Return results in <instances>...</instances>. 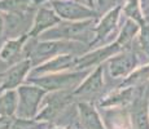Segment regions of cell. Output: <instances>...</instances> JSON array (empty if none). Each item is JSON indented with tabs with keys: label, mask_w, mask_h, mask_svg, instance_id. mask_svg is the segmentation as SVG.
I'll use <instances>...</instances> for the list:
<instances>
[{
	"label": "cell",
	"mask_w": 149,
	"mask_h": 129,
	"mask_svg": "<svg viewBox=\"0 0 149 129\" xmlns=\"http://www.w3.org/2000/svg\"><path fill=\"white\" fill-rule=\"evenodd\" d=\"M34 43L30 47H25L26 57L31 59L34 67L49 61L62 54H77L84 44L77 41H65V40H40L33 39ZM78 56V54H77Z\"/></svg>",
	"instance_id": "obj_1"
},
{
	"label": "cell",
	"mask_w": 149,
	"mask_h": 129,
	"mask_svg": "<svg viewBox=\"0 0 149 129\" xmlns=\"http://www.w3.org/2000/svg\"><path fill=\"white\" fill-rule=\"evenodd\" d=\"M96 18L84 21H61L58 25L45 31L40 40H65L82 44H91L93 40V27Z\"/></svg>",
	"instance_id": "obj_2"
},
{
	"label": "cell",
	"mask_w": 149,
	"mask_h": 129,
	"mask_svg": "<svg viewBox=\"0 0 149 129\" xmlns=\"http://www.w3.org/2000/svg\"><path fill=\"white\" fill-rule=\"evenodd\" d=\"M92 70H73L64 72L47 74V75L35 76L26 79V83H31L43 88L48 93L51 92H71L86 79Z\"/></svg>",
	"instance_id": "obj_3"
},
{
	"label": "cell",
	"mask_w": 149,
	"mask_h": 129,
	"mask_svg": "<svg viewBox=\"0 0 149 129\" xmlns=\"http://www.w3.org/2000/svg\"><path fill=\"white\" fill-rule=\"evenodd\" d=\"M17 93H18V106H17L16 117L35 119L48 92L35 84L25 83L17 88Z\"/></svg>",
	"instance_id": "obj_4"
},
{
	"label": "cell",
	"mask_w": 149,
	"mask_h": 129,
	"mask_svg": "<svg viewBox=\"0 0 149 129\" xmlns=\"http://www.w3.org/2000/svg\"><path fill=\"white\" fill-rule=\"evenodd\" d=\"M74 97L71 92H51L47 93L42 103L40 111L35 117L39 121L49 123L51 125L56 123L65 111L70 107L74 102Z\"/></svg>",
	"instance_id": "obj_5"
},
{
	"label": "cell",
	"mask_w": 149,
	"mask_h": 129,
	"mask_svg": "<svg viewBox=\"0 0 149 129\" xmlns=\"http://www.w3.org/2000/svg\"><path fill=\"white\" fill-rule=\"evenodd\" d=\"M48 4L62 21H84L99 16L96 9L79 0H51Z\"/></svg>",
	"instance_id": "obj_6"
},
{
	"label": "cell",
	"mask_w": 149,
	"mask_h": 129,
	"mask_svg": "<svg viewBox=\"0 0 149 129\" xmlns=\"http://www.w3.org/2000/svg\"><path fill=\"white\" fill-rule=\"evenodd\" d=\"M33 68V62L27 57L13 63L9 68H7L4 72L0 74V93L17 89L22 84H25Z\"/></svg>",
	"instance_id": "obj_7"
},
{
	"label": "cell",
	"mask_w": 149,
	"mask_h": 129,
	"mask_svg": "<svg viewBox=\"0 0 149 129\" xmlns=\"http://www.w3.org/2000/svg\"><path fill=\"white\" fill-rule=\"evenodd\" d=\"M123 49L117 44V41L114 40L113 43L104 47L96 48L93 50L86 52V53L78 56L75 63V70H92V68L97 67V66L105 63L110 57L116 56L117 53L122 52Z\"/></svg>",
	"instance_id": "obj_8"
},
{
	"label": "cell",
	"mask_w": 149,
	"mask_h": 129,
	"mask_svg": "<svg viewBox=\"0 0 149 129\" xmlns=\"http://www.w3.org/2000/svg\"><path fill=\"white\" fill-rule=\"evenodd\" d=\"M109 75L113 79H123L130 76L136 70L137 57L132 52H119L116 56L110 57L107 62Z\"/></svg>",
	"instance_id": "obj_9"
},
{
	"label": "cell",
	"mask_w": 149,
	"mask_h": 129,
	"mask_svg": "<svg viewBox=\"0 0 149 129\" xmlns=\"http://www.w3.org/2000/svg\"><path fill=\"white\" fill-rule=\"evenodd\" d=\"M77 54H62V56H57L49 61L44 62V63L35 66L31 70L30 77L47 75V74H56V72H64V71H73L75 70L77 63ZM27 76V77H29Z\"/></svg>",
	"instance_id": "obj_10"
},
{
	"label": "cell",
	"mask_w": 149,
	"mask_h": 129,
	"mask_svg": "<svg viewBox=\"0 0 149 129\" xmlns=\"http://www.w3.org/2000/svg\"><path fill=\"white\" fill-rule=\"evenodd\" d=\"M121 12H122L121 5L110 8V9L96 22L95 27H93V40L91 41L90 47H95L96 44H99L102 40L107 39L111 32H114V30H116L117 26H118Z\"/></svg>",
	"instance_id": "obj_11"
},
{
	"label": "cell",
	"mask_w": 149,
	"mask_h": 129,
	"mask_svg": "<svg viewBox=\"0 0 149 129\" xmlns=\"http://www.w3.org/2000/svg\"><path fill=\"white\" fill-rule=\"evenodd\" d=\"M62 19L51 7H40L35 13L31 28L27 31L30 39H39L45 31L58 25Z\"/></svg>",
	"instance_id": "obj_12"
},
{
	"label": "cell",
	"mask_w": 149,
	"mask_h": 129,
	"mask_svg": "<svg viewBox=\"0 0 149 129\" xmlns=\"http://www.w3.org/2000/svg\"><path fill=\"white\" fill-rule=\"evenodd\" d=\"M104 88V66L100 65L90 72V75L73 90L74 98H87L91 96H96Z\"/></svg>",
	"instance_id": "obj_13"
},
{
	"label": "cell",
	"mask_w": 149,
	"mask_h": 129,
	"mask_svg": "<svg viewBox=\"0 0 149 129\" xmlns=\"http://www.w3.org/2000/svg\"><path fill=\"white\" fill-rule=\"evenodd\" d=\"M135 92V87H121V89H117L102 97L97 102V107L102 110L104 108H123L136 99L137 96Z\"/></svg>",
	"instance_id": "obj_14"
},
{
	"label": "cell",
	"mask_w": 149,
	"mask_h": 129,
	"mask_svg": "<svg viewBox=\"0 0 149 129\" xmlns=\"http://www.w3.org/2000/svg\"><path fill=\"white\" fill-rule=\"evenodd\" d=\"M77 108L82 129H107L95 103L91 101H78Z\"/></svg>",
	"instance_id": "obj_15"
},
{
	"label": "cell",
	"mask_w": 149,
	"mask_h": 129,
	"mask_svg": "<svg viewBox=\"0 0 149 129\" xmlns=\"http://www.w3.org/2000/svg\"><path fill=\"white\" fill-rule=\"evenodd\" d=\"M30 40L29 32L21 34L17 38L8 39L4 41V44L0 48V59L3 62H10L16 56H18L25 49L27 41Z\"/></svg>",
	"instance_id": "obj_16"
},
{
	"label": "cell",
	"mask_w": 149,
	"mask_h": 129,
	"mask_svg": "<svg viewBox=\"0 0 149 129\" xmlns=\"http://www.w3.org/2000/svg\"><path fill=\"white\" fill-rule=\"evenodd\" d=\"M104 124L107 129H132L130 115L123 108H104Z\"/></svg>",
	"instance_id": "obj_17"
},
{
	"label": "cell",
	"mask_w": 149,
	"mask_h": 129,
	"mask_svg": "<svg viewBox=\"0 0 149 129\" xmlns=\"http://www.w3.org/2000/svg\"><path fill=\"white\" fill-rule=\"evenodd\" d=\"M132 123L136 129H149V112L147 111V99L141 94L132 102Z\"/></svg>",
	"instance_id": "obj_18"
},
{
	"label": "cell",
	"mask_w": 149,
	"mask_h": 129,
	"mask_svg": "<svg viewBox=\"0 0 149 129\" xmlns=\"http://www.w3.org/2000/svg\"><path fill=\"white\" fill-rule=\"evenodd\" d=\"M17 106H18L17 89L0 93V116L16 117Z\"/></svg>",
	"instance_id": "obj_19"
},
{
	"label": "cell",
	"mask_w": 149,
	"mask_h": 129,
	"mask_svg": "<svg viewBox=\"0 0 149 129\" xmlns=\"http://www.w3.org/2000/svg\"><path fill=\"white\" fill-rule=\"evenodd\" d=\"M139 31H140V25H137L132 19H126L125 25H123V27L121 28V31H119L118 36L116 39L117 44L123 49L132 41V39L135 38L136 34H139Z\"/></svg>",
	"instance_id": "obj_20"
},
{
	"label": "cell",
	"mask_w": 149,
	"mask_h": 129,
	"mask_svg": "<svg viewBox=\"0 0 149 129\" xmlns=\"http://www.w3.org/2000/svg\"><path fill=\"white\" fill-rule=\"evenodd\" d=\"M34 5V0H0V13L22 14Z\"/></svg>",
	"instance_id": "obj_21"
},
{
	"label": "cell",
	"mask_w": 149,
	"mask_h": 129,
	"mask_svg": "<svg viewBox=\"0 0 149 129\" xmlns=\"http://www.w3.org/2000/svg\"><path fill=\"white\" fill-rule=\"evenodd\" d=\"M122 12L127 17V19H132L137 25H145V18L141 10V1L140 0H126L125 5L122 7Z\"/></svg>",
	"instance_id": "obj_22"
},
{
	"label": "cell",
	"mask_w": 149,
	"mask_h": 129,
	"mask_svg": "<svg viewBox=\"0 0 149 129\" xmlns=\"http://www.w3.org/2000/svg\"><path fill=\"white\" fill-rule=\"evenodd\" d=\"M149 77V66H143L140 68H136L130 76H127L123 83L121 84V87H137V85L143 84Z\"/></svg>",
	"instance_id": "obj_23"
},
{
	"label": "cell",
	"mask_w": 149,
	"mask_h": 129,
	"mask_svg": "<svg viewBox=\"0 0 149 129\" xmlns=\"http://www.w3.org/2000/svg\"><path fill=\"white\" fill-rule=\"evenodd\" d=\"M51 127L49 123L39 121L36 119H21L14 117L9 129H48Z\"/></svg>",
	"instance_id": "obj_24"
},
{
	"label": "cell",
	"mask_w": 149,
	"mask_h": 129,
	"mask_svg": "<svg viewBox=\"0 0 149 129\" xmlns=\"http://www.w3.org/2000/svg\"><path fill=\"white\" fill-rule=\"evenodd\" d=\"M139 43L144 53L149 56V23H145L140 27L139 31Z\"/></svg>",
	"instance_id": "obj_25"
},
{
	"label": "cell",
	"mask_w": 149,
	"mask_h": 129,
	"mask_svg": "<svg viewBox=\"0 0 149 129\" xmlns=\"http://www.w3.org/2000/svg\"><path fill=\"white\" fill-rule=\"evenodd\" d=\"M14 117H7V116H0V129H9L13 123Z\"/></svg>",
	"instance_id": "obj_26"
},
{
	"label": "cell",
	"mask_w": 149,
	"mask_h": 129,
	"mask_svg": "<svg viewBox=\"0 0 149 129\" xmlns=\"http://www.w3.org/2000/svg\"><path fill=\"white\" fill-rule=\"evenodd\" d=\"M110 0H93V7H96V10L100 12L102 8H105L109 4Z\"/></svg>",
	"instance_id": "obj_27"
},
{
	"label": "cell",
	"mask_w": 149,
	"mask_h": 129,
	"mask_svg": "<svg viewBox=\"0 0 149 129\" xmlns=\"http://www.w3.org/2000/svg\"><path fill=\"white\" fill-rule=\"evenodd\" d=\"M4 28H5V19H4V17H3V14L0 13V38L3 36Z\"/></svg>",
	"instance_id": "obj_28"
},
{
	"label": "cell",
	"mask_w": 149,
	"mask_h": 129,
	"mask_svg": "<svg viewBox=\"0 0 149 129\" xmlns=\"http://www.w3.org/2000/svg\"><path fill=\"white\" fill-rule=\"evenodd\" d=\"M48 129H68V128H64V127H57V125H51Z\"/></svg>",
	"instance_id": "obj_29"
},
{
	"label": "cell",
	"mask_w": 149,
	"mask_h": 129,
	"mask_svg": "<svg viewBox=\"0 0 149 129\" xmlns=\"http://www.w3.org/2000/svg\"><path fill=\"white\" fill-rule=\"evenodd\" d=\"M87 3L90 7H93V0H87Z\"/></svg>",
	"instance_id": "obj_30"
},
{
	"label": "cell",
	"mask_w": 149,
	"mask_h": 129,
	"mask_svg": "<svg viewBox=\"0 0 149 129\" xmlns=\"http://www.w3.org/2000/svg\"><path fill=\"white\" fill-rule=\"evenodd\" d=\"M145 98H149V88H148V90H147V96H145Z\"/></svg>",
	"instance_id": "obj_31"
},
{
	"label": "cell",
	"mask_w": 149,
	"mask_h": 129,
	"mask_svg": "<svg viewBox=\"0 0 149 129\" xmlns=\"http://www.w3.org/2000/svg\"><path fill=\"white\" fill-rule=\"evenodd\" d=\"M143 1H144V0H143Z\"/></svg>",
	"instance_id": "obj_32"
}]
</instances>
